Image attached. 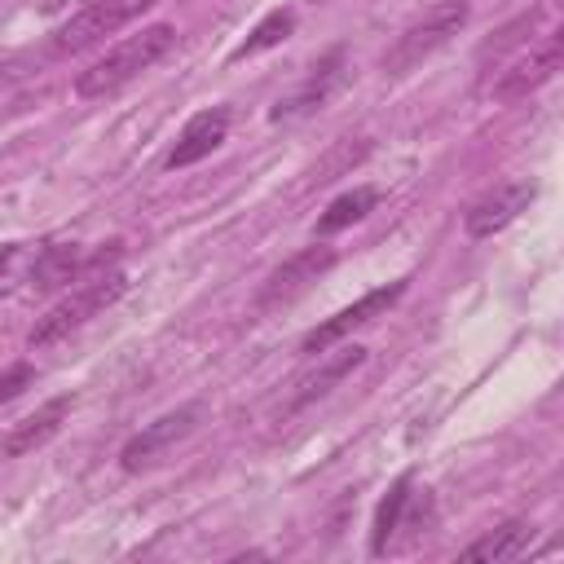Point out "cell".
<instances>
[{"label": "cell", "instance_id": "7", "mask_svg": "<svg viewBox=\"0 0 564 564\" xmlns=\"http://www.w3.org/2000/svg\"><path fill=\"white\" fill-rule=\"evenodd\" d=\"M330 264H335V247H326V242L295 251L291 260H282V264L264 278V286H260V295H256V308L264 313V308H278V304H286V300L304 295Z\"/></svg>", "mask_w": 564, "mask_h": 564}, {"label": "cell", "instance_id": "18", "mask_svg": "<svg viewBox=\"0 0 564 564\" xmlns=\"http://www.w3.org/2000/svg\"><path fill=\"white\" fill-rule=\"evenodd\" d=\"M291 31H295V13H291V9H273V13H264V18L247 31V40H242L229 57L242 62V57H256V53H264V48H278Z\"/></svg>", "mask_w": 564, "mask_h": 564}, {"label": "cell", "instance_id": "2", "mask_svg": "<svg viewBox=\"0 0 564 564\" xmlns=\"http://www.w3.org/2000/svg\"><path fill=\"white\" fill-rule=\"evenodd\" d=\"M106 264H115V260H106ZM106 264L88 269V273H84V282H79L75 291H66V295L44 313V317H35V326H31V335H26V344H31V348H48V344L66 339L70 330L88 326L101 308H110V304L123 295L128 278H123L119 269H106Z\"/></svg>", "mask_w": 564, "mask_h": 564}, {"label": "cell", "instance_id": "22", "mask_svg": "<svg viewBox=\"0 0 564 564\" xmlns=\"http://www.w3.org/2000/svg\"><path fill=\"white\" fill-rule=\"evenodd\" d=\"M13 256H18V247H13V242H4V247H0V278H4V269L13 264Z\"/></svg>", "mask_w": 564, "mask_h": 564}, {"label": "cell", "instance_id": "6", "mask_svg": "<svg viewBox=\"0 0 564 564\" xmlns=\"http://www.w3.org/2000/svg\"><path fill=\"white\" fill-rule=\"evenodd\" d=\"M401 295H405V278H397V282H388V286L366 291L357 304H348V308H339L335 317H326L322 326H313V330L304 335L300 352H326V348H330V344H339L344 335H352V330H361L366 322H375L379 313H388Z\"/></svg>", "mask_w": 564, "mask_h": 564}, {"label": "cell", "instance_id": "21", "mask_svg": "<svg viewBox=\"0 0 564 564\" xmlns=\"http://www.w3.org/2000/svg\"><path fill=\"white\" fill-rule=\"evenodd\" d=\"M31 383H35V366H31V361H18V366H9V370L0 375V405H9L13 397H22Z\"/></svg>", "mask_w": 564, "mask_h": 564}, {"label": "cell", "instance_id": "9", "mask_svg": "<svg viewBox=\"0 0 564 564\" xmlns=\"http://www.w3.org/2000/svg\"><path fill=\"white\" fill-rule=\"evenodd\" d=\"M339 79H344V48H330L322 62H313L308 79H304L295 93L278 97V106L269 110V119H273V123H291V119H304V115L322 110V106L330 101V93L339 88Z\"/></svg>", "mask_w": 564, "mask_h": 564}, {"label": "cell", "instance_id": "15", "mask_svg": "<svg viewBox=\"0 0 564 564\" xmlns=\"http://www.w3.org/2000/svg\"><path fill=\"white\" fill-rule=\"evenodd\" d=\"M533 538H538V529L529 524V520H507V524H498L494 533H485L480 542H471L467 551H463V560H520V555H529V546H533Z\"/></svg>", "mask_w": 564, "mask_h": 564}, {"label": "cell", "instance_id": "3", "mask_svg": "<svg viewBox=\"0 0 564 564\" xmlns=\"http://www.w3.org/2000/svg\"><path fill=\"white\" fill-rule=\"evenodd\" d=\"M467 22V0H445L432 13H423L414 26H405L397 35V44L383 53V75H410L419 62H427L441 44H449L458 35V26Z\"/></svg>", "mask_w": 564, "mask_h": 564}, {"label": "cell", "instance_id": "1", "mask_svg": "<svg viewBox=\"0 0 564 564\" xmlns=\"http://www.w3.org/2000/svg\"><path fill=\"white\" fill-rule=\"evenodd\" d=\"M172 44H176V31H172L167 22L141 26L137 35L119 40L115 48H106L88 70H79V75H75V93H79L84 101H93V97H110V93H119L123 84H132L141 70H150L159 57H167Z\"/></svg>", "mask_w": 564, "mask_h": 564}, {"label": "cell", "instance_id": "12", "mask_svg": "<svg viewBox=\"0 0 564 564\" xmlns=\"http://www.w3.org/2000/svg\"><path fill=\"white\" fill-rule=\"evenodd\" d=\"M361 361H366V348H361V344H348V348L322 357L317 366H308L304 375H295V379H291V397H286V414L300 410V405H308V401H317V397H326V392H330L335 383H344Z\"/></svg>", "mask_w": 564, "mask_h": 564}, {"label": "cell", "instance_id": "10", "mask_svg": "<svg viewBox=\"0 0 564 564\" xmlns=\"http://www.w3.org/2000/svg\"><path fill=\"white\" fill-rule=\"evenodd\" d=\"M560 57H564V35L560 31H546L538 48H529V57H520L511 70L498 75V84L489 88L498 101H516V97H529L533 88H542L555 70H560Z\"/></svg>", "mask_w": 564, "mask_h": 564}, {"label": "cell", "instance_id": "13", "mask_svg": "<svg viewBox=\"0 0 564 564\" xmlns=\"http://www.w3.org/2000/svg\"><path fill=\"white\" fill-rule=\"evenodd\" d=\"M75 410V397H53V401H44L35 414H26L22 423H13L9 427V436L0 441V454L4 458H22V454H31V449H40V445H48L57 432H62V423H66V414Z\"/></svg>", "mask_w": 564, "mask_h": 564}, {"label": "cell", "instance_id": "11", "mask_svg": "<svg viewBox=\"0 0 564 564\" xmlns=\"http://www.w3.org/2000/svg\"><path fill=\"white\" fill-rule=\"evenodd\" d=\"M229 137V106H207L198 115L185 119L176 145L167 150V167L181 172V167H194L198 159H207L212 150H220V141Z\"/></svg>", "mask_w": 564, "mask_h": 564}, {"label": "cell", "instance_id": "16", "mask_svg": "<svg viewBox=\"0 0 564 564\" xmlns=\"http://www.w3.org/2000/svg\"><path fill=\"white\" fill-rule=\"evenodd\" d=\"M379 203V194H375V185H357V189H348V194H339L322 216H317V225H313V234L317 238H326V234H335V229H348V225H357L370 207Z\"/></svg>", "mask_w": 564, "mask_h": 564}, {"label": "cell", "instance_id": "14", "mask_svg": "<svg viewBox=\"0 0 564 564\" xmlns=\"http://www.w3.org/2000/svg\"><path fill=\"white\" fill-rule=\"evenodd\" d=\"M106 260H119V247H110V251H101V256H93V260H84L75 242H70V247H66V242L44 247L40 260H35V269H31V286H40V291L66 286L75 273H88V269H97V264H106Z\"/></svg>", "mask_w": 564, "mask_h": 564}, {"label": "cell", "instance_id": "8", "mask_svg": "<svg viewBox=\"0 0 564 564\" xmlns=\"http://www.w3.org/2000/svg\"><path fill=\"white\" fill-rule=\"evenodd\" d=\"M538 185L533 181H507V185H494L489 194H480L467 212H463V229L467 238H494L498 229H507L529 203H533Z\"/></svg>", "mask_w": 564, "mask_h": 564}, {"label": "cell", "instance_id": "17", "mask_svg": "<svg viewBox=\"0 0 564 564\" xmlns=\"http://www.w3.org/2000/svg\"><path fill=\"white\" fill-rule=\"evenodd\" d=\"M410 471L388 489V498L379 502V511H375V529H370V555H383L388 551V542H392V533L401 529V516H405V507H410Z\"/></svg>", "mask_w": 564, "mask_h": 564}, {"label": "cell", "instance_id": "4", "mask_svg": "<svg viewBox=\"0 0 564 564\" xmlns=\"http://www.w3.org/2000/svg\"><path fill=\"white\" fill-rule=\"evenodd\" d=\"M159 0H88L79 13H70L57 31H53V53H79L115 31H123L128 22H137L145 9H154Z\"/></svg>", "mask_w": 564, "mask_h": 564}, {"label": "cell", "instance_id": "19", "mask_svg": "<svg viewBox=\"0 0 564 564\" xmlns=\"http://www.w3.org/2000/svg\"><path fill=\"white\" fill-rule=\"evenodd\" d=\"M542 18H546L542 9H529V13L511 18V22H507V26H502V31L494 35V40H485V44H480V62H489V57H502L507 48L524 44V40H529V35H533V31L542 26Z\"/></svg>", "mask_w": 564, "mask_h": 564}, {"label": "cell", "instance_id": "20", "mask_svg": "<svg viewBox=\"0 0 564 564\" xmlns=\"http://www.w3.org/2000/svg\"><path fill=\"white\" fill-rule=\"evenodd\" d=\"M366 150H370L366 141H361V145H339L335 154H326V159H322V163H317V167L308 172V181H313V185H326V181H335V176H339V172H344L348 163H357V159H361Z\"/></svg>", "mask_w": 564, "mask_h": 564}, {"label": "cell", "instance_id": "5", "mask_svg": "<svg viewBox=\"0 0 564 564\" xmlns=\"http://www.w3.org/2000/svg\"><path fill=\"white\" fill-rule=\"evenodd\" d=\"M198 419H203V405H198V401H189V405H176V410L159 414L154 423H145V427H141V432L119 449V467H123V471H141V467L159 463L176 441H185V436L198 427Z\"/></svg>", "mask_w": 564, "mask_h": 564}]
</instances>
